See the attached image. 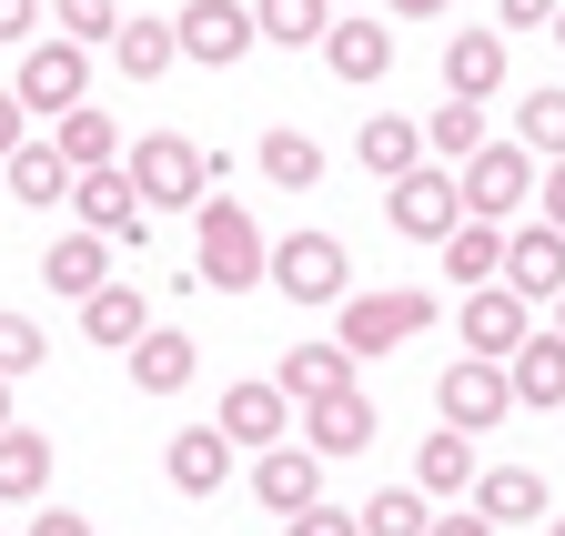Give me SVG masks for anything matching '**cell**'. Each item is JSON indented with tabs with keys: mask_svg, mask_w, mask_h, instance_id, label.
I'll list each match as a JSON object with an SVG mask.
<instances>
[{
	"mask_svg": "<svg viewBox=\"0 0 565 536\" xmlns=\"http://www.w3.org/2000/svg\"><path fill=\"white\" fill-rule=\"evenodd\" d=\"M202 243H192V274L182 284H212V294H253L273 274V233L253 223V203H233V192H202Z\"/></svg>",
	"mask_w": 565,
	"mask_h": 536,
	"instance_id": "1",
	"label": "cell"
},
{
	"mask_svg": "<svg viewBox=\"0 0 565 536\" xmlns=\"http://www.w3.org/2000/svg\"><path fill=\"white\" fill-rule=\"evenodd\" d=\"M424 324H435V294H424V284H374V294H343V304H333V345L374 365V355L414 345Z\"/></svg>",
	"mask_w": 565,
	"mask_h": 536,
	"instance_id": "2",
	"label": "cell"
},
{
	"mask_svg": "<svg viewBox=\"0 0 565 536\" xmlns=\"http://www.w3.org/2000/svg\"><path fill=\"white\" fill-rule=\"evenodd\" d=\"M121 172H131V192H141V213H182V203H202L212 153L192 143V132H141V143L121 153Z\"/></svg>",
	"mask_w": 565,
	"mask_h": 536,
	"instance_id": "3",
	"label": "cell"
},
{
	"mask_svg": "<svg viewBox=\"0 0 565 536\" xmlns=\"http://www.w3.org/2000/svg\"><path fill=\"white\" fill-rule=\"evenodd\" d=\"M384 213H394V233H414V243H445V233L465 223V182H455V162L424 153L414 172H394V182H384Z\"/></svg>",
	"mask_w": 565,
	"mask_h": 536,
	"instance_id": "4",
	"label": "cell"
},
{
	"mask_svg": "<svg viewBox=\"0 0 565 536\" xmlns=\"http://www.w3.org/2000/svg\"><path fill=\"white\" fill-rule=\"evenodd\" d=\"M505 416H515L505 365H494V355H455L445 385H435V425H455V435H494Z\"/></svg>",
	"mask_w": 565,
	"mask_h": 536,
	"instance_id": "5",
	"label": "cell"
},
{
	"mask_svg": "<svg viewBox=\"0 0 565 536\" xmlns=\"http://www.w3.org/2000/svg\"><path fill=\"white\" fill-rule=\"evenodd\" d=\"M535 172H545V162H535L525 143H484V153L455 172V182H465V213H475V223H515L525 192H535Z\"/></svg>",
	"mask_w": 565,
	"mask_h": 536,
	"instance_id": "6",
	"label": "cell"
},
{
	"mask_svg": "<svg viewBox=\"0 0 565 536\" xmlns=\"http://www.w3.org/2000/svg\"><path fill=\"white\" fill-rule=\"evenodd\" d=\"M263 284H282L294 304H343V294H353V253H343L333 233H282Z\"/></svg>",
	"mask_w": 565,
	"mask_h": 536,
	"instance_id": "7",
	"label": "cell"
},
{
	"mask_svg": "<svg viewBox=\"0 0 565 536\" xmlns=\"http://www.w3.org/2000/svg\"><path fill=\"white\" fill-rule=\"evenodd\" d=\"M11 92H21V112H71V102H92V51L82 41H31L21 51V72H11Z\"/></svg>",
	"mask_w": 565,
	"mask_h": 536,
	"instance_id": "8",
	"label": "cell"
},
{
	"mask_svg": "<svg viewBox=\"0 0 565 536\" xmlns=\"http://www.w3.org/2000/svg\"><path fill=\"white\" fill-rule=\"evenodd\" d=\"M172 41H182V61H202V72H233V61H243L263 31H253V11H243V0H182Z\"/></svg>",
	"mask_w": 565,
	"mask_h": 536,
	"instance_id": "9",
	"label": "cell"
},
{
	"mask_svg": "<svg viewBox=\"0 0 565 536\" xmlns=\"http://www.w3.org/2000/svg\"><path fill=\"white\" fill-rule=\"evenodd\" d=\"M212 425H223L233 445H282V435H294V395H282L273 375H243V385H223V406H212Z\"/></svg>",
	"mask_w": 565,
	"mask_h": 536,
	"instance_id": "10",
	"label": "cell"
},
{
	"mask_svg": "<svg viewBox=\"0 0 565 536\" xmlns=\"http://www.w3.org/2000/svg\"><path fill=\"white\" fill-rule=\"evenodd\" d=\"M71 213H82V233H102V243H141V223H152L121 162H102V172H71Z\"/></svg>",
	"mask_w": 565,
	"mask_h": 536,
	"instance_id": "11",
	"label": "cell"
},
{
	"mask_svg": "<svg viewBox=\"0 0 565 536\" xmlns=\"http://www.w3.org/2000/svg\"><path fill=\"white\" fill-rule=\"evenodd\" d=\"M455 334H465V355H494V365H505L535 324H525V294H515V284H475L465 314H455Z\"/></svg>",
	"mask_w": 565,
	"mask_h": 536,
	"instance_id": "12",
	"label": "cell"
},
{
	"mask_svg": "<svg viewBox=\"0 0 565 536\" xmlns=\"http://www.w3.org/2000/svg\"><path fill=\"white\" fill-rule=\"evenodd\" d=\"M505 284H515L525 304H535V294H545V304L565 294V233H555L545 213H535V223H505Z\"/></svg>",
	"mask_w": 565,
	"mask_h": 536,
	"instance_id": "13",
	"label": "cell"
},
{
	"mask_svg": "<svg viewBox=\"0 0 565 536\" xmlns=\"http://www.w3.org/2000/svg\"><path fill=\"white\" fill-rule=\"evenodd\" d=\"M233 455H243V445H233L223 425H182V435L162 445V476H172L182 496H223V486H233Z\"/></svg>",
	"mask_w": 565,
	"mask_h": 536,
	"instance_id": "14",
	"label": "cell"
},
{
	"mask_svg": "<svg viewBox=\"0 0 565 536\" xmlns=\"http://www.w3.org/2000/svg\"><path fill=\"white\" fill-rule=\"evenodd\" d=\"M323 61H333V82L364 92V82H384V72H394V31H384L374 11H343V21L323 31Z\"/></svg>",
	"mask_w": 565,
	"mask_h": 536,
	"instance_id": "15",
	"label": "cell"
},
{
	"mask_svg": "<svg viewBox=\"0 0 565 536\" xmlns=\"http://www.w3.org/2000/svg\"><path fill=\"white\" fill-rule=\"evenodd\" d=\"M253 496H263L273 516H303V506L323 496V455H313V445H263V455H253Z\"/></svg>",
	"mask_w": 565,
	"mask_h": 536,
	"instance_id": "16",
	"label": "cell"
},
{
	"mask_svg": "<svg viewBox=\"0 0 565 536\" xmlns=\"http://www.w3.org/2000/svg\"><path fill=\"white\" fill-rule=\"evenodd\" d=\"M303 445L333 465V455H364L374 445V395L364 385H343V395H323V406H303Z\"/></svg>",
	"mask_w": 565,
	"mask_h": 536,
	"instance_id": "17",
	"label": "cell"
},
{
	"mask_svg": "<svg viewBox=\"0 0 565 536\" xmlns=\"http://www.w3.org/2000/svg\"><path fill=\"white\" fill-rule=\"evenodd\" d=\"M82 334H92V345L102 355H131L141 345V334H152V294H141V284H102V294H82Z\"/></svg>",
	"mask_w": 565,
	"mask_h": 536,
	"instance_id": "18",
	"label": "cell"
},
{
	"mask_svg": "<svg viewBox=\"0 0 565 536\" xmlns=\"http://www.w3.org/2000/svg\"><path fill=\"white\" fill-rule=\"evenodd\" d=\"M445 92L455 102H494L505 92V31H445Z\"/></svg>",
	"mask_w": 565,
	"mask_h": 536,
	"instance_id": "19",
	"label": "cell"
},
{
	"mask_svg": "<svg viewBox=\"0 0 565 536\" xmlns=\"http://www.w3.org/2000/svg\"><path fill=\"white\" fill-rule=\"evenodd\" d=\"M192 375H202V345H192L182 324H152V334L131 345V385H141V395H182Z\"/></svg>",
	"mask_w": 565,
	"mask_h": 536,
	"instance_id": "20",
	"label": "cell"
},
{
	"mask_svg": "<svg viewBox=\"0 0 565 536\" xmlns=\"http://www.w3.org/2000/svg\"><path fill=\"white\" fill-rule=\"evenodd\" d=\"M555 496H545V476H535V465H484V476H475V516L484 526H525V516H545Z\"/></svg>",
	"mask_w": 565,
	"mask_h": 536,
	"instance_id": "21",
	"label": "cell"
},
{
	"mask_svg": "<svg viewBox=\"0 0 565 536\" xmlns=\"http://www.w3.org/2000/svg\"><path fill=\"white\" fill-rule=\"evenodd\" d=\"M505 385H515V406H565V334L555 324L505 355Z\"/></svg>",
	"mask_w": 565,
	"mask_h": 536,
	"instance_id": "22",
	"label": "cell"
},
{
	"mask_svg": "<svg viewBox=\"0 0 565 536\" xmlns=\"http://www.w3.org/2000/svg\"><path fill=\"white\" fill-rule=\"evenodd\" d=\"M41 284H51V294H71V304L102 294V284H111V243H102V233H61V243L41 253Z\"/></svg>",
	"mask_w": 565,
	"mask_h": 536,
	"instance_id": "23",
	"label": "cell"
},
{
	"mask_svg": "<svg viewBox=\"0 0 565 536\" xmlns=\"http://www.w3.org/2000/svg\"><path fill=\"white\" fill-rule=\"evenodd\" d=\"M475 476H484V465H475V435L435 425V435L414 445V486H424V496H475Z\"/></svg>",
	"mask_w": 565,
	"mask_h": 536,
	"instance_id": "24",
	"label": "cell"
},
{
	"mask_svg": "<svg viewBox=\"0 0 565 536\" xmlns=\"http://www.w3.org/2000/svg\"><path fill=\"white\" fill-rule=\"evenodd\" d=\"M253 162H263L273 192H313V182H323V143H313V132H294V122H273L263 143H253Z\"/></svg>",
	"mask_w": 565,
	"mask_h": 536,
	"instance_id": "25",
	"label": "cell"
},
{
	"mask_svg": "<svg viewBox=\"0 0 565 536\" xmlns=\"http://www.w3.org/2000/svg\"><path fill=\"white\" fill-rule=\"evenodd\" d=\"M273 385L294 395V416H303V406H323V395H343V385H353V355H343V345H294Z\"/></svg>",
	"mask_w": 565,
	"mask_h": 536,
	"instance_id": "26",
	"label": "cell"
},
{
	"mask_svg": "<svg viewBox=\"0 0 565 536\" xmlns=\"http://www.w3.org/2000/svg\"><path fill=\"white\" fill-rule=\"evenodd\" d=\"M41 486H51V435L0 425V506H41Z\"/></svg>",
	"mask_w": 565,
	"mask_h": 536,
	"instance_id": "27",
	"label": "cell"
},
{
	"mask_svg": "<svg viewBox=\"0 0 565 536\" xmlns=\"http://www.w3.org/2000/svg\"><path fill=\"white\" fill-rule=\"evenodd\" d=\"M445 274H455L465 294H475V284H505V223H475V213H465V223L445 233Z\"/></svg>",
	"mask_w": 565,
	"mask_h": 536,
	"instance_id": "28",
	"label": "cell"
},
{
	"mask_svg": "<svg viewBox=\"0 0 565 536\" xmlns=\"http://www.w3.org/2000/svg\"><path fill=\"white\" fill-rule=\"evenodd\" d=\"M0 182H11V203H31V213H51V203H71V162H61L51 143H21L11 162H0Z\"/></svg>",
	"mask_w": 565,
	"mask_h": 536,
	"instance_id": "29",
	"label": "cell"
},
{
	"mask_svg": "<svg viewBox=\"0 0 565 536\" xmlns=\"http://www.w3.org/2000/svg\"><path fill=\"white\" fill-rule=\"evenodd\" d=\"M51 153H61L71 172H102V162H121V122H111V112H92V102H71Z\"/></svg>",
	"mask_w": 565,
	"mask_h": 536,
	"instance_id": "30",
	"label": "cell"
},
{
	"mask_svg": "<svg viewBox=\"0 0 565 536\" xmlns=\"http://www.w3.org/2000/svg\"><path fill=\"white\" fill-rule=\"evenodd\" d=\"M253 31H263L273 51H323L333 0H253Z\"/></svg>",
	"mask_w": 565,
	"mask_h": 536,
	"instance_id": "31",
	"label": "cell"
},
{
	"mask_svg": "<svg viewBox=\"0 0 565 536\" xmlns=\"http://www.w3.org/2000/svg\"><path fill=\"white\" fill-rule=\"evenodd\" d=\"M111 61H121V82H162L172 61H182V41H172V21H131V11H121Z\"/></svg>",
	"mask_w": 565,
	"mask_h": 536,
	"instance_id": "32",
	"label": "cell"
},
{
	"mask_svg": "<svg viewBox=\"0 0 565 536\" xmlns=\"http://www.w3.org/2000/svg\"><path fill=\"white\" fill-rule=\"evenodd\" d=\"M424 153L465 172V162L484 153V102H435V112H424Z\"/></svg>",
	"mask_w": 565,
	"mask_h": 536,
	"instance_id": "33",
	"label": "cell"
},
{
	"mask_svg": "<svg viewBox=\"0 0 565 536\" xmlns=\"http://www.w3.org/2000/svg\"><path fill=\"white\" fill-rule=\"evenodd\" d=\"M353 153H364V172H384V182H394V172H414V162H424V122H404V112H374Z\"/></svg>",
	"mask_w": 565,
	"mask_h": 536,
	"instance_id": "34",
	"label": "cell"
},
{
	"mask_svg": "<svg viewBox=\"0 0 565 536\" xmlns=\"http://www.w3.org/2000/svg\"><path fill=\"white\" fill-rule=\"evenodd\" d=\"M435 526V496L424 486H384V496H364V536H424Z\"/></svg>",
	"mask_w": 565,
	"mask_h": 536,
	"instance_id": "35",
	"label": "cell"
},
{
	"mask_svg": "<svg viewBox=\"0 0 565 536\" xmlns=\"http://www.w3.org/2000/svg\"><path fill=\"white\" fill-rule=\"evenodd\" d=\"M515 143H525L535 162H565V92H525V112H515Z\"/></svg>",
	"mask_w": 565,
	"mask_h": 536,
	"instance_id": "36",
	"label": "cell"
},
{
	"mask_svg": "<svg viewBox=\"0 0 565 536\" xmlns=\"http://www.w3.org/2000/svg\"><path fill=\"white\" fill-rule=\"evenodd\" d=\"M51 31H61V41H82V51H111L121 0H51Z\"/></svg>",
	"mask_w": 565,
	"mask_h": 536,
	"instance_id": "37",
	"label": "cell"
},
{
	"mask_svg": "<svg viewBox=\"0 0 565 536\" xmlns=\"http://www.w3.org/2000/svg\"><path fill=\"white\" fill-rule=\"evenodd\" d=\"M41 355H51V334H41L31 314H0V375L21 385V375H41Z\"/></svg>",
	"mask_w": 565,
	"mask_h": 536,
	"instance_id": "38",
	"label": "cell"
},
{
	"mask_svg": "<svg viewBox=\"0 0 565 536\" xmlns=\"http://www.w3.org/2000/svg\"><path fill=\"white\" fill-rule=\"evenodd\" d=\"M282 536H364V506H303V516H282Z\"/></svg>",
	"mask_w": 565,
	"mask_h": 536,
	"instance_id": "39",
	"label": "cell"
},
{
	"mask_svg": "<svg viewBox=\"0 0 565 536\" xmlns=\"http://www.w3.org/2000/svg\"><path fill=\"white\" fill-rule=\"evenodd\" d=\"M555 11H565V0H494V21H505V31H555Z\"/></svg>",
	"mask_w": 565,
	"mask_h": 536,
	"instance_id": "40",
	"label": "cell"
},
{
	"mask_svg": "<svg viewBox=\"0 0 565 536\" xmlns=\"http://www.w3.org/2000/svg\"><path fill=\"white\" fill-rule=\"evenodd\" d=\"M535 213L565 233V162H545V172H535Z\"/></svg>",
	"mask_w": 565,
	"mask_h": 536,
	"instance_id": "41",
	"label": "cell"
},
{
	"mask_svg": "<svg viewBox=\"0 0 565 536\" xmlns=\"http://www.w3.org/2000/svg\"><path fill=\"white\" fill-rule=\"evenodd\" d=\"M0 41H41V0H0Z\"/></svg>",
	"mask_w": 565,
	"mask_h": 536,
	"instance_id": "42",
	"label": "cell"
},
{
	"mask_svg": "<svg viewBox=\"0 0 565 536\" xmlns=\"http://www.w3.org/2000/svg\"><path fill=\"white\" fill-rule=\"evenodd\" d=\"M21 536H102V526H92V516H61V506H41V516H31Z\"/></svg>",
	"mask_w": 565,
	"mask_h": 536,
	"instance_id": "43",
	"label": "cell"
},
{
	"mask_svg": "<svg viewBox=\"0 0 565 536\" xmlns=\"http://www.w3.org/2000/svg\"><path fill=\"white\" fill-rule=\"evenodd\" d=\"M21 122H31V112H21V92H0V162L21 153Z\"/></svg>",
	"mask_w": 565,
	"mask_h": 536,
	"instance_id": "44",
	"label": "cell"
},
{
	"mask_svg": "<svg viewBox=\"0 0 565 536\" xmlns=\"http://www.w3.org/2000/svg\"><path fill=\"white\" fill-rule=\"evenodd\" d=\"M424 536H494V526H484V516H435Z\"/></svg>",
	"mask_w": 565,
	"mask_h": 536,
	"instance_id": "45",
	"label": "cell"
},
{
	"mask_svg": "<svg viewBox=\"0 0 565 536\" xmlns=\"http://www.w3.org/2000/svg\"><path fill=\"white\" fill-rule=\"evenodd\" d=\"M384 11H394V21H435L445 0H384Z\"/></svg>",
	"mask_w": 565,
	"mask_h": 536,
	"instance_id": "46",
	"label": "cell"
},
{
	"mask_svg": "<svg viewBox=\"0 0 565 536\" xmlns=\"http://www.w3.org/2000/svg\"><path fill=\"white\" fill-rule=\"evenodd\" d=\"M0 425H21V416H11V375H0Z\"/></svg>",
	"mask_w": 565,
	"mask_h": 536,
	"instance_id": "47",
	"label": "cell"
},
{
	"mask_svg": "<svg viewBox=\"0 0 565 536\" xmlns=\"http://www.w3.org/2000/svg\"><path fill=\"white\" fill-rule=\"evenodd\" d=\"M555 334H565V294H555Z\"/></svg>",
	"mask_w": 565,
	"mask_h": 536,
	"instance_id": "48",
	"label": "cell"
},
{
	"mask_svg": "<svg viewBox=\"0 0 565 536\" xmlns=\"http://www.w3.org/2000/svg\"><path fill=\"white\" fill-rule=\"evenodd\" d=\"M555 41H565V11H555Z\"/></svg>",
	"mask_w": 565,
	"mask_h": 536,
	"instance_id": "49",
	"label": "cell"
},
{
	"mask_svg": "<svg viewBox=\"0 0 565 536\" xmlns=\"http://www.w3.org/2000/svg\"><path fill=\"white\" fill-rule=\"evenodd\" d=\"M545 536H565V516H555V526H545Z\"/></svg>",
	"mask_w": 565,
	"mask_h": 536,
	"instance_id": "50",
	"label": "cell"
}]
</instances>
